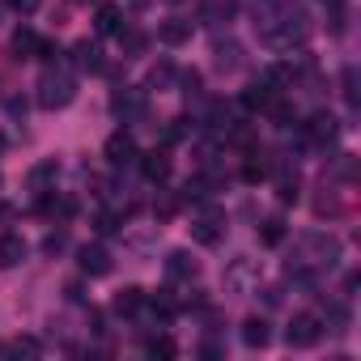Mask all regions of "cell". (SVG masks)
I'll return each instance as SVG.
<instances>
[{
    "mask_svg": "<svg viewBox=\"0 0 361 361\" xmlns=\"http://www.w3.org/2000/svg\"><path fill=\"white\" fill-rule=\"evenodd\" d=\"M255 35L272 51H293L314 35V22L298 0H268L255 9Z\"/></svg>",
    "mask_w": 361,
    "mask_h": 361,
    "instance_id": "cell-1",
    "label": "cell"
},
{
    "mask_svg": "<svg viewBox=\"0 0 361 361\" xmlns=\"http://www.w3.org/2000/svg\"><path fill=\"white\" fill-rule=\"evenodd\" d=\"M336 264H340V238H336V234H323V230H310V234H302V238H298L293 255L285 259V272H289L298 285L314 289V285H319V276H323V272H331Z\"/></svg>",
    "mask_w": 361,
    "mask_h": 361,
    "instance_id": "cell-2",
    "label": "cell"
},
{
    "mask_svg": "<svg viewBox=\"0 0 361 361\" xmlns=\"http://www.w3.org/2000/svg\"><path fill=\"white\" fill-rule=\"evenodd\" d=\"M77 98V77L64 64H47V73L39 77V106L43 111H64Z\"/></svg>",
    "mask_w": 361,
    "mask_h": 361,
    "instance_id": "cell-3",
    "label": "cell"
},
{
    "mask_svg": "<svg viewBox=\"0 0 361 361\" xmlns=\"http://www.w3.org/2000/svg\"><path fill=\"white\" fill-rule=\"evenodd\" d=\"M111 115H115L119 123H140V119L149 115V90H140V85H119V90L111 94Z\"/></svg>",
    "mask_w": 361,
    "mask_h": 361,
    "instance_id": "cell-4",
    "label": "cell"
},
{
    "mask_svg": "<svg viewBox=\"0 0 361 361\" xmlns=\"http://www.w3.org/2000/svg\"><path fill=\"white\" fill-rule=\"evenodd\" d=\"M285 340H289V348H314V344L323 340V319L310 314V310L293 314L289 327H285Z\"/></svg>",
    "mask_w": 361,
    "mask_h": 361,
    "instance_id": "cell-5",
    "label": "cell"
},
{
    "mask_svg": "<svg viewBox=\"0 0 361 361\" xmlns=\"http://www.w3.org/2000/svg\"><path fill=\"white\" fill-rule=\"evenodd\" d=\"M192 238H196L200 247H217V243L226 238V217H221V209L204 204V213L192 221Z\"/></svg>",
    "mask_w": 361,
    "mask_h": 361,
    "instance_id": "cell-6",
    "label": "cell"
},
{
    "mask_svg": "<svg viewBox=\"0 0 361 361\" xmlns=\"http://www.w3.org/2000/svg\"><path fill=\"white\" fill-rule=\"evenodd\" d=\"M102 157L111 161V166H132L136 157H140V149H136V140H132V132H111L106 136V145H102Z\"/></svg>",
    "mask_w": 361,
    "mask_h": 361,
    "instance_id": "cell-7",
    "label": "cell"
},
{
    "mask_svg": "<svg viewBox=\"0 0 361 361\" xmlns=\"http://www.w3.org/2000/svg\"><path fill=\"white\" fill-rule=\"evenodd\" d=\"M336 132H340V119L327 111H314L310 123L302 128V145H327V140H336Z\"/></svg>",
    "mask_w": 361,
    "mask_h": 361,
    "instance_id": "cell-8",
    "label": "cell"
},
{
    "mask_svg": "<svg viewBox=\"0 0 361 361\" xmlns=\"http://www.w3.org/2000/svg\"><path fill=\"white\" fill-rule=\"evenodd\" d=\"M77 268H81L85 276H106L115 264H111V251H106L102 243H85V247L77 251Z\"/></svg>",
    "mask_w": 361,
    "mask_h": 361,
    "instance_id": "cell-9",
    "label": "cell"
},
{
    "mask_svg": "<svg viewBox=\"0 0 361 361\" xmlns=\"http://www.w3.org/2000/svg\"><path fill=\"white\" fill-rule=\"evenodd\" d=\"M213 68L217 73H238L243 68V47L234 39H217L213 43Z\"/></svg>",
    "mask_w": 361,
    "mask_h": 361,
    "instance_id": "cell-10",
    "label": "cell"
},
{
    "mask_svg": "<svg viewBox=\"0 0 361 361\" xmlns=\"http://www.w3.org/2000/svg\"><path fill=\"white\" fill-rule=\"evenodd\" d=\"M192 30H196V22H188V18H166V22L157 26V39H161L166 47H183V43L192 39Z\"/></svg>",
    "mask_w": 361,
    "mask_h": 361,
    "instance_id": "cell-11",
    "label": "cell"
},
{
    "mask_svg": "<svg viewBox=\"0 0 361 361\" xmlns=\"http://www.w3.org/2000/svg\"><path fill=\"white\" fill-rule=\"evenodd\" d=\"M196 272H200V264H196L192 251H170L166 255V276L170 281H196Z\"/></svg>",
    "mask_w": 361,
    "mask_h": 361,
    "instance_id": "cell-12",
    "label": "cell"
},
{
    "mask_svg": "<svg viewBox=\"0 0 361 361\" xmlns=\"http://www.w3.org/2000/svg\"><path fill=\"white\" fill-rule=\"evenodd\" d=\"M94 26H98V35H115V39H119V30H123V5L102 0L98 13H94Z\"/></svg>",
    "mask_w": 361,
    "mask_h": 361,
    "instance_id": "cell-13",
    "label": "cell"
},
{
    "mask_svg": "<svg viewBox=\"0 0 361 361\" xmlns=\"http://www.w3.org/2000/svg\"><path fill=\"white\" fill-rule=\"evenodd\" d=\"M73 64H77L81 73H102V68H106L102 47H98V43H90V39H81V43L73 47Z\"/></svg>",
    "mask_w": 361,
    "mask_h": 361,
    "instance_id": "cell-14",
    "label": "cell"
},
{
    "mask_svg": "<svg viewBox=\"0 0 361 361\" xmlns=\"http://www.w3.org/2000/svg\"><path fill=\"white\" fill-rule=\"evenodd\" d=\"M111 310H115V314H123V319H132V314H140V310H145V289H136V285H128V289H119V293L111 298Z\"/></svg>",
    "mask_w": 361,
    "mask_h": 361,
    "instance_id": "cell-15",
    "label": "cell"
},
{
    "mask_svg": "<svg viewBox=\"0 0 361 361\" xmlns=\"http://www.w3.org/2000/svg\"><path fill=\"white\" fill-rule=\"evenodd\" d=\"M140 170H145V178H149V183H166V178H170V157H166V149H153V153H145L140 157Z\"/></svg>",
    "mask_w": 361,
    "mask_h": 361,
    "instance_id": "cell-16",
    "label": "cell"
},
{
    "mask_svg": "<svg viewBox=\"0 0 361 361\" xmlns=\"http://www.w3.org/2000/svg\"><path fill=\"white\" fill-rule=\"evenodd\" d=\"M272 98H276V85H272L268 77H264V81H251V85L243 90V106H247V111H264Z\"/></svg>",
    "mask_w": 361,
    "mask_h": 361,
    "instance_id": "cell-17",
    "label": "cell"
},
{
    "mask_svg": "<svg viewBox=\"0 0 361 361\" xmlns=\"http://www.w3.org/2000/svg\"><path fill=\"white\" fill-rule=\"evenodd\" d=\"M204 128H209V132H217V136H221V132H230V128H234V111H230V102L213 98V102H209V111H204Z\"/></svg>",
    "mask_w": 361,
    "mask_h": 361,
    "instance_id": "cell-18",
    "label": "cell"
},
{
    "mask_svg": "<svg viewBox=\"0 0 361 361\" xmlns=\"http://www.w3.org/2000/svg\"><path fill=\"white\" fill-rule=\"evenodd\" d=\"M243 344H247V348H268V344H272V327H268V319L251 314V319L243 323Z\"/></svg>",
    "mask_w": 361,
    "mask_h": 361,
    "instance_id": "cell-19",
    "label": "cell"
},
{
    "mask_svg": "<svg viewBox=\"0 0 361 361\" xmlns=\"http://www.w3.org/2000/svg\"><path fill=\"white\" fill-rule=\"evenodd\" d=\"M35 51H39V35H35L30 26H22V30L9 39V56H13V60H35Z\"/></svg>",
    "mask_w": 361,
    "mask_h": 361,
    "instance_id": "cell-20",
    "label": "cell"
},
{
    "mask_svg": "<svg viewBox=\"0 0 361 361\" xmlns=\"http://www.w3.org/2000/svg\"><path fill=\"white\" fill-rule=\"evenodd\" d=\"M60 178V161L56 157H47V161H39L35 170H30V192H47L51 183Z\"/></svg>",
    "mask_w": 361,
    "mask_h": 361,
    "instance_id": "cell-21",
    "label": "cell"
},
{
    "mask_svg": "<svg viewBox=\"0 0 361 361\" xmlns=\"http://www.w3.org/2000/svg\"><path fill=\"white\" fill-rule=\"evenodd\" d=\"M264 115H268L276 128H293V123H298V111H293V102H289V98H281V94H276V98L264 106Z\"/></svg>",
    "mask_w": 361,
    "mask_h": 361,
    "instance_id": "cell-22",
    "label": "cell"
},
{
    "mask_svg": "<svg viewBox=\"0 0 361 361\" xmlns=\"http://www.w3.org/2000/svg\"><path fill=\"white\" fill-rule=\"evenodd\" d=\"M298 196H302L298 174H293L289 166H281V174H276V200H281V204H298Z\"/></svg>",
    "mask_w": 361,
    "mask_h": 361,
    "instance_id": "cell-23",
    "label": "cell"
},
{
    "mask_svg": "<svg viewBox=\"0 0 361 361\" xmlns=\"http://www.w3.org/2000/svg\"><path fill=\"white\" fill-rule=\"evenodd\" d=\"M22 259H26V243L18 234H5L0 238V268H18Z\"/></svg>",
    "mask_w": 361,
    "mask_h": 361,
    "instance_id": "cell-24",
    "label": "cell"
},
{
    "mask_svg": "<svg viewBox=\"0 0 361 361\" xmlns=\"http://www.w3.org/2000/svg\"><path fill=\"white\" fill-rule=\"evenodd\" d=\"M230 5H226V0H204V5H200V22L204 26H226L230 22Z\"/></svg>",
    "mask_w": 361,
    "mask_h": 361,
    "instance_id": "cell-25",
    "label": "cell"
},
{
    "mask_svg": "<svg viewBox=\"0 0 361 361\" xmlns=\"http://www.w3.org/2000/svg\"><path fill=\"white\" fill-rule=\"evenodd\" d=\"M285 234H289L285 217H268V221L259 226V243H264V247H281V243H285Z\"/></svg>",
    "mask_w": 361,
    "mask_h": 361,
    "instance_id": "cell-26",
    "label": "cell"
},
{
    "mask_svg": "<svg viewBox=\"0 0 361 361\" xmlns=\"http://www.w3.org/2000/svg\"><path fill=\"white\" fill-rule=\"evenodd\" d=\"M209 192H213V178L209 174H192L188 183H183V200H209Z\"/></svg>",
    "mask_w": 361,
    "mask_h": 361,
    "instance_id": "cell-27",
    "label": "cell"
},
{
    "mask_svg": "<svg viewBox=\"0 0 361 361\" xmlns=\"http://www.w3.org/2000/svg\"><path fill=\"white\" fill-rule=\"evenodd\" d=\"M119 47L128 51V60H136V56H145V47H149V39H145L140 30H128V26H123V30H119Z\"/></svg>",
    "mask_w": 361,
    "mask_h": 361,
    "instance_id": "cell-28",
    "label": "cell"
},
{
    "mask_svg": "<svg viewBox=\"0 0 361 361\" xmlns=\"http://www.w3.org/2000/svg\"><path fill=\"white\" fill-rule=\"evenodd\" d=\"M170 81H174V64H170V60L153 64V73H149V90H170Z\"/></svg>",
    "mask_w": 361,
    "mask_h": 361,
    "instance_id": "cell-29",
    "label": "cell"
},
{
    "mask_svg": "<svg viewBox=\"0 0 361 361\" xmlns=\"http://www.w3.org/2000/svg\"><path fill=\"white\" fill-rule=\"evenodd\" d=\"M247 281H251V264H247V259H238V264H234V272L226 276V285H230L234 293H247Z\"/></svg>",
    "mask_w": 361,
    "mask_h": 361,
    "instance_id": "cell-30",
    "label": "cell"
},
{
    "mask_svg": "<svg viewBox=\"0 0 361 361\" xmlns=\"http://www.w3.org/2000/svg\"><path fill=\"white\" fill-rule=\"evenodd\" d=\"M314 213H319V217H331V213H340V200L331 196V188H327V183H323V192L314 196Z\"/></svg>",
    "mask_w": 361,
    "mask_h": 361,
    "instance_id": "cell-31",
    "label": "cell"
},
{
    "mask_svg": "<svg viewBox=\"0 0 361 361\" xmlns=\"http://www.w3.org/2000/svg\"><path fill=\"white\" fill-rule=\"evenodd\" d=\"M327 323H331V331H348V310H344V302H327Z\"/></svg>",
    "mask_w": 361,
    "mask_h": 361,
    "instance_id": "cell-32",
    "label": "cell"
},
{
    "mask_svg": "<svg viewBox=\"0 0 361 361\" xmlns=\"http://www.w3.org/2000/svg\"><path fill=\"white\" fill-rule=\"evenodd\" d=\"M73 213H77V200H73V196H56V200H51V217H60V221H68Z\"/></svg>",
    "mask_w": 361,
    "mask_h": 361,
    "instance_id": "cell-33",
    "label": "cell"
},
{
    "mask_svg": "<svg viewBox=\"0 0 361 361\" xmlns=\"http://www.w3.org/2000/svg\"><path fill=\"white\" fill-rule=\"evenodd\" d=\"M60 251H68V234L64 230H56V234L43 238V255H60Z\"/></svg>",
    "mask_w": 361,
    "mask_h": 361,
    "instance_id": "cell-34",
    "label": "cell"
},
{
    "mask_svg": "<svg viewBox=\"0 0 361 361\" xmlns=\"http://www.w3.org/2000/svg\"><path fill=\"white\" fill-rule=\"evenodd\" d=\"M264 174H268V166L259 161V153H251V161L243 166V178H247V183H259V178H264Z\"/></svg>",
    "mask_w": 361,
    "mask_h": 361,
    "instance_id": "cell-35",
    "label": "cell"
},
{
    "mask_svg": "<svg viewBox=\"0 0 361 361\" xmlns=\"http://www.w3.org/2000/svg\"><path fill=\"white\" fill-rule=\"evenodd\" d=\"M153 213H157V221H170V217L178 213V196H161V200L153 204Z\"/></svg>",
    "mask_w": 361,
    "mask_h": 361,
    "instance_id": "cell-36",
    "label": "cell"
},
{
    "mask_svg": "<svg viewBox=\"0 0 361 361\" xmlns=\"http://www.w3.org/2000/svg\"><path fill=\"white\" fill-rule=\"evenodd\" d=\"M188 132H192V128H188V119H170V123H166V136H161V140H166V145H174V140H183Z\"/></svg>",
    "mask_w": 361,
    "mask_h": 361,
    "instance_id": "cell-37",
    "label": "cell"
},
{
    "mask_svg": "<svg viewBox=\"0 0 361 361\" xmlns=\"http://www.w3.org/2000/svg\"><path fill=\"white\" fill-rule=\"evenodd\" d=\"M344 98H348V106L357 111V68H353V64L344 68Z\"/></svg>",
    "mask_w": 361,
    "mask_h": 361,
    "instance_id": "cell-38",
    "label": "cell"
},
{
    "mask_svg": "<svg viewBox=\"0 0 361 361\" xmlns=\"http://www.w3.org/2000/svg\"><path fill=\"white\" fill-rule=\"evenodd\" d=\"M178 348H174V340H166V336H157V340H149V357H174Z\"/></svg>",
    "mask_w": 361,
    "mask_h": 361,
    "instance_id": "cell-39",
    "label": "cell"
},
{
    "mask_svg": "<svg viewBox=\"0 0 361 361\" xmlns=\"http://www.w3.org/2000/svg\"><path fill=\"white\" fill-rule=\"evenodd\" d=\"M94 230H98V234H115V230H119V217H115V213H98V217H94Z\"/></svg>",
    "mask_w": 361,
    "mask_h": 361,
    "instance_id": "cell-40",
    "label": "cell"
},
{
    "mask_svg": "<svg viewBox=\"0 0 361 361\" xmlns=\"http://www.w3.org/2000/svg\"><path fill=\"white\" fill-rule=\"evenodd\" d=\"M178 81H183V94H188V98H196V94H200V73H196V68H188Z\"/></svg>",
    "mask_w": 361,
    "mask_h": 361,
    "instance_id": "cell-41",
    "label": "cell"
},
{
    "mask_svg": "<svg viewBox=\"0 0 361 361\" xmlns=\"http://www.w3.org/2000/svg\"><path fill=\"white\" fill-rule=\"evenodd\" d=\"M9 348H13V353H26V357H39V340H30V336H22V340H13Z\"/></svg>",
    "mask_w": 361,
    "mask_h": 361,
    "instance_id": "cell-42",
    "label": "cell"
},
{
    "mask_svg": "<svg viewBox=\"0 0 361 361\" xmlns=\"http://www.w3.org/2000/svg\"><path fill=\"white\" fill-rule=\"evenodd\" d=\"M39 5H43V0H9V9H13V13H35Z\"/></svg>",
    "mask_w": 361,
    "mask_h": 361,
    "instance_id": "cell-43",
    "label": "cell"
},
{
    "mask_svg": "<svg viewBox=\"0 0 361 361\" xmlns=\"http://www.w3.org/2000/svg\"><path fill=\"white\" fill-rule=\"evenodd\" d=\"M264 302H268V306H276V302H281V289H276V285H272V289H264Z\"/></svg>",
    "mask_w": 361,
    "mask_h": 361,
    "instance_id": "cell-44",
    "label": "cell"
},
{
    "mask_svg": "<svg viewBox=\"0 0 361 361\" xmlns=\"http://www.w3.org/2000/svg\"><path fill=\"white\" fill-rule=\"evenodd\" d=\"M5 9H9V5H0V26H5Z\"/></svg>",
    "mask_w": 361,
    "mask_h": 361,
    "instance_id": "cell-45",
    "label": "cell"
},
{
    "mask_svg": "<svg viewBox=\"0 0 361 361\" xmlns=\"http://www.w3.org/2000/svg\"><path fill=\"white\" fill-rule=\"evenodd\" d=\"M0 153H5V132H0Z\"/></svg>",
    "mask_w": 361,
    "mask_h": 361,
    "instance_id": "cell-46",
    "label": "cell"
},
{
    "mask_svg": "<svg viewBox=\"0 0 361 361\" xmlns=\"http://www.w3.org/2000/svg\"><path fill=\"white\" fill-rule=\"evenodd\" d=\"M170 5H178V0H170Z\"/></svg>",
    "mask_w": 361,
    "mask_h": 361,
    "instance_id": "cell-47",
    "label": "cell"
}]
</instances>
